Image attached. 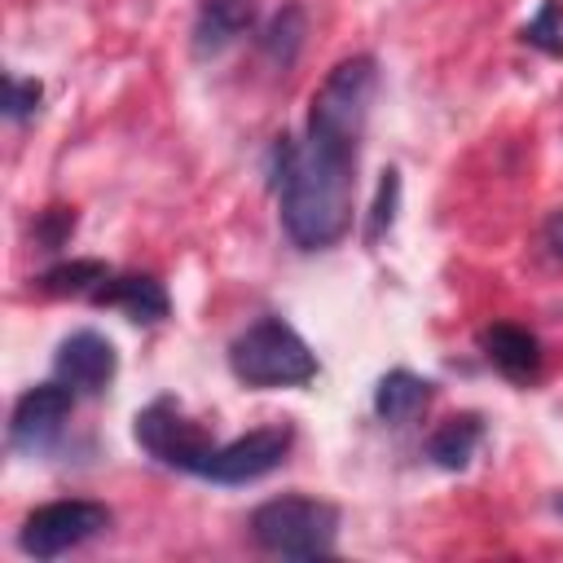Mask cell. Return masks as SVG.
<instances>
[{
  "label": "cell",
  "instance_id": "10",
  "mask_svg": "<svg viewBox=\"0 0 563 563\" xmlns=\"http://www.w3.org/2000/svg\"><path fill=\"white\" fill-rule=\"evenodd\" d=\"M479 347L488 356V365L497 374H506L510 383H532L541 374V343L532 330L515 325V321H493L479 330Z\"/></svg>",
  "mask_w": 563,
  "mask_h": 563
},
{
  "label": "cell",
  "instance_id": "2",
  "mask_svg": "<svg viewBox=\"0 0 563 563\" xmlns=\"http://www.w3.org/2000/svg\"><path fill=\"white\" fill-rule=\"evenodd\" d=\"M229 369L246 387H303L317 378V356L290 321L268 312L229 343Z\"/></svg>",
  "mask_w": 563,
  "mask_h": 563
},
{
  "label": "cell",
  "instance_id": "21",
  "mask_svg": "<svg viewBox=\"0 0 563 563\" xmlns=\"http://www.w3.org/2000/svg\"><path fill=\"white\" fill-rule=\"evenodd\" d=\"M554 510H559V515H563V493H559V497H554Z\"/></svg>",
  "mask_w": 563,
  "mask_h": 563
},
{
  "label": "cell",
  "instance_id": "19",
  "mask_svg": "<svg viewBox=\"0 0 563 563\" xmlns=\"http://www.w3.org/2000/svg\"><path fill=\"white\" fill-rule=\"evenodd\" d=\"M70 233H75V207H44V211L35 216V242H40L44 251L66 246Z\"/></svg>",
  "mask_w": 563,
  "mask_h": 563
},
{
  "label": "cell",
  "instance_id": "1",
  "mask_svg": "<svg viewBox=\"0 0 563 563\" xmlns=\"http://www.w3.org/2000/svg\"><path fill=\"white\" fill-rule=\"evenodd\" d=\"M378 92L369 53L343 57L308 106V136L273 141V185L282 194V229L299 251H325L352 229L356 150Z\"/></svg>",
  "mask_w": 563,
  "mask_h": 563
},
{
  "label": "cell",
  "instance_id": "12",
  "mask_svg": "<svg viewBox=\"0 0 563 563\" xmlns=\"http://www.w3.org/2000/svg\"><path fill=\"white\" fill-rule=\"evenodd\" d=\"M435 396V383L413 374V369H387L378 383H374V413L387 422V427H409Z\"/></svg>",
  "mask_w": 563,
  "mask_h": 563
},
{
  "label": "cell",
  "instance_id": "15",
  "mask_svg": "<svg viewBox=\"0 0 563 563\" xmlns=\"http://www.w3.org/2000/svg\"><path fill=\"white\" fill-rule=\"evenodd\" d=\"M303 9L299 4H286L268 26H264V35H260V48L268 53V57H277L282 66H290L295 62V53H299V44H303Z\"/></svg>",
  "mask_w": 563,
  "mask_h": 563
},
{
  "label": "cell",
  "instance_id": "8",
  "mask_svg": "<svg viewBox=\"0 0 563 563\" xmlns=\"http://www.w3.org/2000/svg\"><path fill=\"white\" fill-rule=\"evenodd\" d=\"M53 374H57L66 387H75V391L97 396V391H106L110 378L119 374V352H114V343H110L106 334H97V330H75V334H66V339L57 343Z\"/></svg>",
  "mask_w": 563,
  "mask_h": 563
},
{
  "label": "cell",
  "instance_id": "20",
  "mask_svg": "<svg viewBox=\"0 0 563 563\" xmlns=\"http://www.w3.org/2000/svg\"><path fill=\"white\" fill-rule=\"evenodd\" d=\"M545 246H550L554 260H563V211H554V216L545 220Z\"/></svg>",
  "mask_w": 563,
  "mask_h": 563
},
{
  "label": "cell",
  "instance_id": "18",
  "mask_svg": "<svg viewBox=\"0 0 563 563\" xmlns=\"http://www.w3.org/2000/svg\"><path fill=\"white\" fill-rule=\"evenodd\" d=\"M40 97H44V84L40 79H26V75H4V114L13 123L31 119L40 110Z\"/></svg>",
  "mask_w": 563,
  "mask_h": 563
},
{
  "label": "cell",
  "instance_id": "4",
  "mask_svg": "<svg viewBox=\"0 0 563 563\" xmlns=\"http://www.w3.org/2000/svg\"><path fill=\"white\" fill-rule=\"evenodd\" d=\"M110 506L92 501V497H62V501H44L22 519L18 545L31 559H57L79 550L84 541L101 537L110 528Z\"/></svg>",
  "mask_w": 563,
  "mask_h": 563
},
{
  "label": "cell",
  "instance_id": "6",
  "mask_svg": "<svg viewBox=\"0 0 563 563\" xmlns=\"http://www.w3.org/2000/svg\"><path fill=\"white\" fill-rule=\"evenodd\" d=\"M295 449V427L290 422H268V427H255L229 444H216L198 471V479H211V484H251V479H264L268 471H277L286 462V453Z\"/></svg>",
  "mask_w": 563,
  "mask_h": 563
},
{
  "label": "cell",
  "instance_id": "16",
  "mask_svg": "<svg viewBox=\"0 0 563 563\" xmlns=\"http://www.w3.org/2000/svg\"><path fill=\"white\" fill-rule=\"evenodd\" d=\"M519 35H523V44H532L550 57H563V0H541L537 18Z\"/></svg>",
  "mask_w": 563,
  "mask_h": 563
},
{
  "label": "cell",
  "instance_id": "9",
  "mask_svg": "<svg viewBox=\"0 0 563 563\" xmlns=\"http://www.w3.org/2000/svg\"><path fill=\"white\" fill-rule=\"evenodd\" d=\"M88 299L101 308L128 312V321H136V325H154L172 312V299L154 273H110Z\"/></svg>",
  "mask_w": 563,
  "mask_h": 563
},
{
  "label": "cell",
  "instance_id": "3",
  "mask_svg": "<svg viewBox=\"0 0 563 563\" xmlns=\"http://www.w3.org/2000/svg\"><path fill=\"white\" fill-rule=\"evenodd\" d=\"M251 541L264 554L277 559H325L334 554V537H339V506L321 501V497H273L260 501L251 510Z\"/></svg>",
  "mask_w": 563,
  "mask_h": 563
},
{
  "label": "cell",
  "instance_id": "5",
  "mask_svg": "<svg viewBox=\"0 0 563 563\" xmlns=\"http://www.w3.org/2000/svg\"><path fill=\"white\" fill-rule=\"evenodd\" d=\"M136 444L154 457V462H163V466H172V471H185V475H198L202 471V462H207V453L216 449L211 444V435L180 409V400H172V396H158V400H150L141 413H136Z\"/></svg>",
  "mask_w": 563,
  "mask_h": 563
},
{
  "label": "cell",
  "instance_id": "13",
  "mask_svg": "<svg viewBox=\"0 0 563 563\" xmlns=\"http://www.w3.org/2000/svg\"><path fill=\"white\" fill-rule=\"evenodd\" d=\"M479 440H484V422H479V413H453V418H444V422L431 431V440H427V457H431L440 471H462V466L475 457Z\"/></svg>",
  "mask_w": 563,
  "mask_h": 563
},
{
  "label": "cell",
  "instance_id": "14",
  "mask_svg": "<svg viewBox=\"0 0 563 563\" xmlns=\"http://www.w3.org/2000/svg\"><path fill=\"white\" fill-rule=\"evenodd\" d=\"M106 277H110V268L101 260H66V264H53L40 277V290H48V295H92Z\"/></svg>",
  "mask_w": 563,
  "mask_h": 563
},
{
  "label": "cell",
  "instance_id": "17",
  "mask_svg": "<svg viewBox=\"0 0 563 563\" xmlns=\"http://www.w3.org/2000/svg\"><path fill=\"white\" fill-rule=\"evenodd\" d=\"M396 198H400V172L387 167L383 180H378V198H374V211H369V229H365V242H369V246L391 229V220H396Z\"/></svg>",
  "mask_w": 563,
  "mask_h": 563
},
{
  "label": "cell",
  "instance_id": "7",
  "mask_svg": "<svg viewBox=\"0 0 563 563\" xmlns=\"http://www.w3.org/2000/svg\"><path fill=\"white\" fill-rule=\"evenodd\" d=\"M75 409V387H66L62 378L53 383H35L18 396L13 405V418H9V444L18 453H40L57 440V431L66 427Z\"/></svg>",
  "mask_w": 563,
  "mask_h": 563
},
{
  "label": "cell",
  "instance_id": "11",
  "mask_svg": "<svg viewBox=\"0 0 563 563\" xmlns=\"http://www.w3.org/2000/svg\"><path fill=\"white\" fill-rule=\"evenodd\" d=\"M260 18L255 0H202L194 22V57H216L233 40H242Z\"/></svg>",
  "mask_w": 563,
  "mask_h": 563
}]
</instances>
